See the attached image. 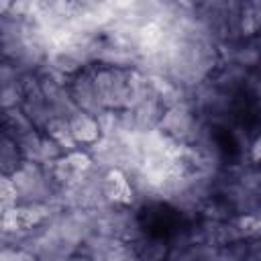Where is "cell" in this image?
<instances>
[{
    "mask_svg": "<svg viewBox=\"0 0 261 261\" xmlns=\"http://www.w3.org/2000/svg\"><path fill=\"white\" fill-rule=\"evenodd\" d=\"M67 122H69L71 137H73V141H75V145L80 149L86 147V151H88V149H92L102 139V128H100L98 118L88 114V112L77 110Z\"/></svg>",
    "mask_w": 261,
    "mask_h": 261,
    "instance_id": "obj_3",
    "label": "cell"
},
{
    "mask_svg": "<svg viewBox=\"0 0 261 261\" xmlns=\"http://www.w3.org/2000/svg\"><path fill=\"white\" fill-rule=\"evenodd\" d=\"M67 261H92V259H88V257H82V255H75V257H71V259H67Z\"/></svg>",
    "mask_w": 261,
    "mask_h": 261,
    "instance_id": "obj_7",
    "label": "cell"
},
{
    "mask_svg": "<svg viewBox=\"0 0 261 261\" xmlns=\"http://www.w3.org/2000/svg\"><path fill=\"white\" fill-rule=\"evenodd\" d=\"M0 261H39L35 253L22 249V247H2Z\"/></svg>",
    "mask_w": 261,
    "mask_h": 261,
    "instance_id": "obj_5",
    "label": "cell"
},
{
    "mask_svg": "<svg viewBox=\"0 0 261 261\" xmlns=\"http://www.w3.org/2000/svg\"><path fill=\"white\" fill-rule=\"evenodd\" d=\"M24 163V157L20 153V147L16 145V141L8 135H2L0 141V167H2V175H14L20 165Z\"/></svg>",
    "mask_w": 261,
    "mask_h": 261,
    "instance_id": "obj_4",
    "label": "cell"
},
{
    "mask_svg": "<svg viewBox=\"0 0 261 261\" xmlns=\"http://www.w3.org/2000/svg\"><path fill=\"white\" fill-rule=\"evenodd\" d=\"M104 261H139V257H137V251H135L133 245H128V243H118V245L108 253V257H106Z\"/></svg>",
    "mask_w": 261,
    "mask_h": 261,
    "instance_id": "obj_6",
    "label": "cell"
},
{
    "mask_svg": "<svg viewBox=\"0 0 261 261\" xmlns=\"http://www.w3.org/2000/svg\"><path fill=\"white\" fill-rule=\"evenodd\" d=\"M67 88H69V96L77 110L88 112L96 118L106 112L98 98V90H96V82H94V65L71 75L67 80Z\"/></svg>",
    "mask_w": 261,
    "mask_h": 261,
    "instance_id": "obj_2",
    "label": "cell"
},
{
    "mask_svg": "<svg viewBox=\"0 0 261 261\" xmlns=\"http://www.w3.org/2000/svg\"><path fill=\"white\" fill-rule=\"evenodd\" d=\"M94 82L104 110L120 112L130 108L135 100L137 69H122V67L94 63Z\"/></svg>",
    "mask_w": 261,
    "mask_h": 261,
    "instance_id": "obj_1",
    "label": "cell"
}]
</instances>
